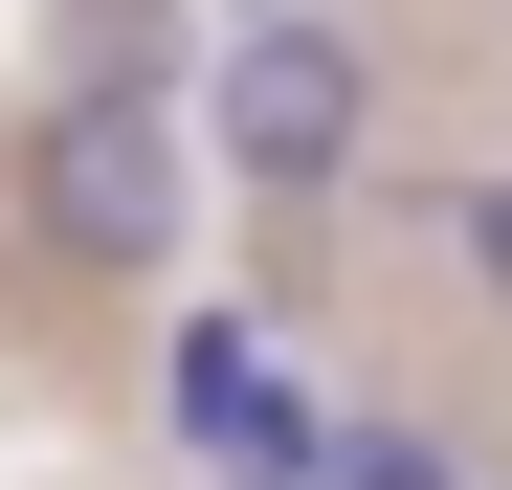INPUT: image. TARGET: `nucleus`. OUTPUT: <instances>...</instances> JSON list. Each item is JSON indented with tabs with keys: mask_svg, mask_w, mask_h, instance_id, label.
Returning a JSON list of instances; mask_svg holds the SVG:
<instances>
[{
	"mask_svg": "<svg viewBox=\"0 0 512 490\" xmlns=\"http://www.w3.org/2000/svg\"><path fill=\"white\" fill-rule=\"evenodd\" d=\"M201 134H223V179H245V201H334V179H357V134H379L357 23H245V45H223V90H201Z\"/></svg>",
	"mask_w": 512,
	"mask_h": 490,
	"instance_id": "nucleus-1",
	"label": "nucleus"
},
{
	"mask_svg": "<svg viewBox=\"0 0 512 490\" xmlns=\"http://www.w3.org/2000/svg\"><path fill=\"white\" fill-rule=\"evenodd\" d=\"M156 424H179V468H201V490H334V424H312V379L245 335V312L156 335Z\"/></svg>",
	"mask_w": 512,
	"mask_h": 490,
	"instance_id": "nucleus-2",
	"label": "nucleus"
},
{
	"mask_svg": "<svg viewBox=\"0 0 512 490\" xmlns=\"http://www.w3.org/2000/svg\"><path fill=\"white\" fill-rule=\"evenodd\" d=\"M45 223L90 245L112 290H134V268H179V223H201L179 112H156V90H67V112H45Z\"/></svg>",
	"mask_w": 512,
	"mask_h": 490,
	"instance_id": "nucleus-3",
	"label": "nucleus"
},
{
	"mask_svg": "<svg viewBox=\"0 0 512 490\" xmlns=\"http://www.w3.org/2000/svg\"><path fill=\"white\" fill-rule=\"evenodd\" d=\"M446 245H468V290L512 312V156H490V179H446Z\"/></svg>",
	"mask_w": 512,
	"mask_h": 490,
	"instance_id": "nucleus-4",
	"label": "nucleus"
},
{
	"mask_svg": "<svg viewBox=\"0 0 512 490\" xmlns=\"http://www.w3.org/2000/svg\"><path fill=\"white\" fill-rule=\"evenodd\" d=\"M334 490H446V468H423V424H357V446H334Z\"/></svg>",
	"mask_w": 512,
	"mask_h": 490,
	"instance_id": "nucleus-5",
	"label": "nucleus"
},
{
	"mask_svg": "<svg viewBox=\"0 0 512 490\" xmlns=\"http://www.w3.org/2000/svg\"><path fill=\"white\" fill-rule=\"evenodd\" d=\"M245 23H312V0H245Z\"/></svg>",
	"mask_w": 512,
	"mask_h": 490,
	"instance_id": "nucleus-6",
	"label": "nucleus"
}]
</instances>
